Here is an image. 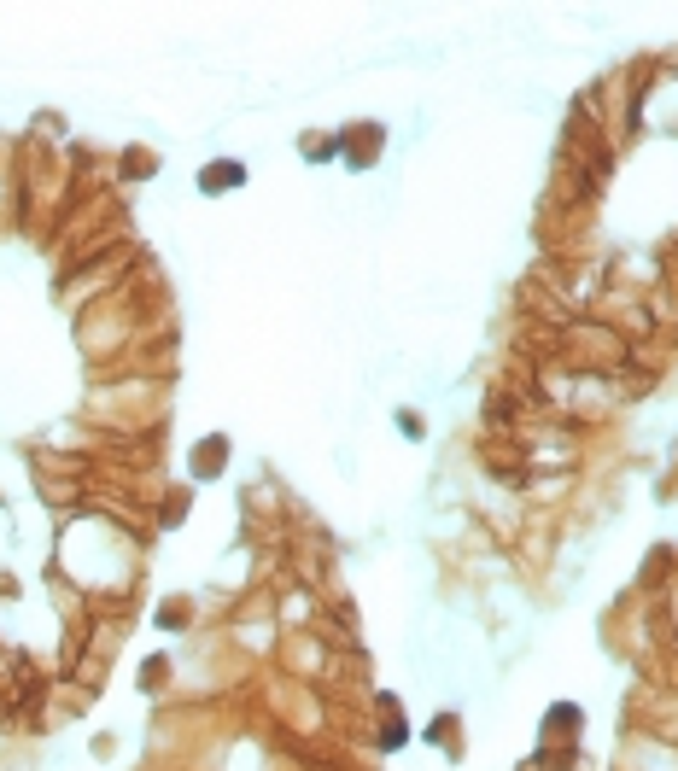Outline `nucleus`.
Returning a JSON list of instances; mask_svg holds the SVG:
<instances>
[{"mask_svg":"<svg viewBox=\"0 0 678 771\" xmlns=\"http://www.w3.org/2000/svg\"><path fill=\"white\" fill-rule=\"evenodd\" d=\"M246 181V164H234V158H217L211 170H200V193H228Z\"/></svg>","mask_w":678,"mask_h":771,"instance_id":"f257e3e1","label":"nucleus"},{"mask_svg":"<svg viewBox=\"0 0 678 771\" xmlns=\"http://www.w3.org/2000/svg\"><path fill=\"white\" fill-rule=\"evenodd\" d=\"M223 462H228V439H205L200 451H193V474H200V479L223 474Z\"/></svg>","mask_w":678,"mask_h":771,"instance_id":"f03ea898","label":"nucleus"},{"mask_svg":"<svg viewBox=\"0 0 678 771\" xmlns=\"http://www.w3.org/2000/svg\"><path fill=\"white\" fill-rule=\"evenodd\" d=\"M404 737H410V730H404L398 701H386V707H380V742H386V748H404Z\"/></svg>","mask_w":678,"mask_h":771,"instance_id":"7ed1b4c3","label":"nucleus"},{"mask_svg":"<svg viewBox=\"0 0 678 771\" xmlns=\"http://www.w3.org/2000/svg\"><path fill=\"white\" fill-rule=\"evenodd\" d=\"M550 737H573L579 742V707H550Z\"/></svg>","mask_w":678,"mask_h":771,"instance_id":"20e7f679","label":"nucleus"},{"mask_svg":"<svg viewBox=\"0 0 678 771\" xmlns=\"http://www.w3.org/2000/svg\"><path fill=\"white\" fill-rule=\"evenodd\" d=\"M375 141H380V129H357V135H351V170H363V164H368Z\"/></svg>","mask_w":678,"mask_h":771,"instance_id":"39448f33","label":"nucleus"}]
</instances>
